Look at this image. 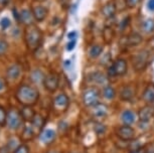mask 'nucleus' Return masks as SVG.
Wrapping results in <instances>:
<instances>
[{
	"instance_id": "obj_1",
	"label": "nucleus",
	"mask_w": 154,
	"mask_h": 153,
	"mask_svg": "<svg viewBox=\"0 0 154 153\" xmlns=\"http://www.w3.org/2000/svg\"><path fill=\"white\" fill-rule=\"evenodd\" d=\"M39 98V93L34 87L29 85L20 86L16 91V99L24 106L34 105Z\"/></svg>"
},
{
	"instance_id": "obj_2",
	"label": "nucleus",
	"mask_w": 154,
	"mask_h": 153,
	"mask_svg": "<svg viewBox=\"0 0 154 153\" xmlns=\"http://www.w3.org/2000/svg\"><path fill=\"white\" fill-rule=\"evenodd\" d=\"M42 39V33L38 29V27H35L33 25L28 26L25 32V41H26L27 47L30 50H35L40 45Z\"/></svg>"
},
{
	"instance_id": "obj_3",
	"label": "nucleus",
	"mask_w": 154,
	"mask_h": 153,
	"mask_svg": "<svg viewBox=\"0 0 154 153\" xmlns=\"http://www.w3.org/2000/svg\"><path fill=\"white\" fill-rule=\"evenodd\" d=\"M100 91L96 87H89L83 93V103L87 107H94L99 103Z\"/></svg>"
},
{
	"instance_id": "obj_4",
	"label": "nucleus",
	"mask_w": 154,
	"mask_h": 153,
	"mask_svg": "<svg viewBox=\"0 0 154 153\" xmlns=\"http://www.w3.org/2000/svg\"><path fill=\"white\" fill-rule=\"evenodd\" d=\"M127 73V63L123 59H119L109 68V77H122Z\"/></svg>"
},
{
	"instance_id": "obj_5",
	"label": "nucleus",
	"mask_w": 154,
	"mask_h": 153,
	"mask_svg": "<svg viewBox=\"0 0 154 153\" xmlns=\"http://www.w3.org/2000/svg\"><path fill=\"white\" fill-rule=\"evenodd\" d=\"M22 117L20 112H18L15 109H11L7 113V120H6V126L11 130L18 129L22 122Z\"/></svg>"
},
{
	"instance_id": "obj_6",
	"label": "nucleus",
	"mask_w": 154,
	"mask_h": 153,
	"mask_svg": "<svg viewBox=\"0 0 154 153\" xmlns=\"http://www.w3.org/2000/svg\"><path fill=\"white\" fill-rule=\"evenodd\" d=\"M148 60H149V53L146 50H141L133 59V67L137 72L143 71L147 67Z\"/></svg>"
},
{
	"instance_id": "obj_7",
	"label": "nucleus",
	"mask_w": 154,
	"mask_h": 153,
	"mask_svg": "<svg viewBox=\"0 0 154 153\" xmlns=\"http://www.w3.org/2000/svg\"><path fill=\"white\" fill-rule=\"evenodd\" d=\"M60 77L57 73H51L43 80V86L48 92H56L59 88Z\"/></svg>"
},
{
	"instance_id": "obj_8",
	"label": "nucleus",
	"mask_w": 154,
	"mask_h": 153,
	"mask_svg": "<svg viewBox=\"0 0 154 153\" xmlns=\"http://www.w3.org/2000/svg\"><path fill=\"white\" fill-rule=\"evenodd\" d=\"M116 134L123 141H131L135 137V131L130 125H123L119 127L116 131Z\"/></svg>"
},
{
	"instance_id": "obj_9",
	"label": "nucleus",
	"mask_w": 154,
	"mask_h": 153,
	"mask_svg": "<svg viewBox=\"0 0 154 153\" xmlns=\"http://www.w3.org/2000/svg\"><path fill=\"white\" fill-rule=\"evenodd\" d=\"M69 99L66 94H60L54 98V107L57 111H66L69 108Z\"/></svg>"
},
{
	"instance_id": "obj_10",
	"label": "nucleus",
	"mask_w": 154,
	"mask_h": 153,
	"mask_svg": "<svg viewBox=\"0 0 154 153\" xmlns=\"http://www.w3.org/2000/svg\"><path fill=\"white\" fill-rule=\"evenodd\" d=\"M153 116H154V106L150 105V104L144 106L143 108H141L138 112L139 120H140L141 122H144V123L150 121V119Z\"/></svg>"
},
{
	"instance_id": "obj_11",
	"label": "nucleus",
	"mask_w": 154,
	"mask_h": 153,
	"mask_svg": "<svg viewBox=\"0 0 154 153\" xmlns=\"http://www.w3.org/2000/svg\"><path fill=\"white\" fill-rule=\"evenodd\" d=\"M39 139L43 144L48 145V144L53 143L54 141V139H56V132H54L53 129L43 130V131L40 132Z\"/></svg>"
},
{
	"instance_id": "obj_12",
	"label": "nucleus",
	"mask_w": 154,
	"mask_h": 153,
	"mask_svg": "<svg viewBox=\"0 0 154 153\" xmlns=\"http://www.w3.org/2000/svg\"><path fill=\"white\" fill-rule=\"evenodd\" d=\"M93 115H94V117L97 118V119H103V118H105L107 115H108V107L106 105H104V104L98 103L97 105L94 106Z\"/></svg>"
},
{
	"instance_id": "obj_13",
	"label": "nucleus",
	"mask_w": 154,
	"mask_h": 153,
	"mask_svg": "<svg viewBox=\"0 0 154 153\" xmlns=\"http://www.w3.org/2000/svg\"><path fill=\"white\" fill-rule=\"evenodd\" d=\"M135 96V88L133 86H125L120 91V98L123 101H131Z\"/></svg>"
},
{
	"instance_id": "obj_14",
	"label": "nucleus",
	"mask_w": 154,
	"mask_h": 153,
	"mask_svg": "<svg viewBox=\"0 0 154 153\" xmlns=\"http://www.w3.org/2000/svg\"><path fill=\"white\" fill-rule=\"evenodd\" d=\"M19 17H20V20L23 24L25 25H30L33 24V21H34V16L31 11H29L28 9H22L21 11L19 12Z\"/></svg>"
},
{
	"instance_id": "obj_15",
	"label": "nucleus",
	"mask_w": 154,
	"mask_h": 153,
	"mask_svg": "<svg viewBox=\"0 0 154 153\" xmlns=\"http://www.w3.org/2000/svg\"><path fill=\"white\" fill-rule=\"evenodd\" d=\"M32 14L36 21H42L48 15V9L45 7L42 6V5H37V6L33 7Z\"/></svg>"
},
{
	"instance_id": "obj_16",
	"label": "nucleus",
	"mask_w": 154,
	"mask_h": 153,
	"mask_svg": "<svg viewBox=\"0 0 154 153\" xmlns=\"http://www.w3.org/2000/svg\"><path fill=\"white\" fill-rule=\"evenodd\" d=\"M142 99L145 103L151 104L154 102V84H149L143 92Z\"/></svg>"
},
{
	"instance_id": "obj_17",
	"label": "nucleus",
	"mask_w": 154,
	"mask_h": 153,
	"mask_svg": "<svg viewBox=\"0 0 154 153\" xmlns=\"http://www.w3.org/2000/svg\"><path fill=\"white\" fill-rule=\"evenodd\" d=\"M45 118L40 115H35L33 118V120L31 121V127L33 128L34 132H42L43 127H45Z\"/></svg>"
},
{
	"instance_id": "obj_18",
	"label": "nucleus",
	"mask_w": 154,
	"mask_h": 153,
	"mask_svg": "<svg viewBox=\"0 0 154 153\" xmlns=\"http://www.w3.org/2000/svg\"><path fill=\"white\" fill-rule=\"evenodd\" d=\"M20 114H21L22 119L24 121H27V122H31L34 116L36 115L34 110L31 108V106H24L20 111Z\"/></svg>"
},
{
	"instance_id": "obj_19",
	"label": "nucleus",
	"mask_w": 154,
	"mask_h": 153,
	"mask_svg": "<svg viewBox=\"0 0 154 153\" xmlns=\"http://www.w3.org/2000/svg\"><path fill=\"white\" fill-rule=\"evenodd\" d=\"M20 73H21V69L18 65H13L11 67L8 68V70L6 72V76L8 79L10 80H15L19 77Z\"/></svg>"
},
{
	"instance_id": "obj_20",
	"label": "nucleus",
	"mask_w": 154,
	"mask_h": 153,
	"mask_svg": "<svg viewBox=\"0 0 154 153\" xmlns=\"http://www.w3.org/2000/svg\"><path fill=\"white\" fill-rule=\"evenodd\" d=\"M102 14L107 18H110L115 14L116 12V5L114 3H107L102 7Z\"/></svg>"
},
{
	"instance_id": "obj_21",
	"label": "nucleus",
	"mask_w": 154,
	"mask_h": 153,
	"mask_svg": "<svg viewBox=\"0 0 154 153\" xmlns=\"http://www.w3.org/2000/svg\"><path fill=\"white\" fill-rule=\"evenodd\" d=\"M122 121L125 125H131V124L134 123L135 121V115L132 111L130 110H126L123 112L122 114Z\"/></svg>"
},
{
	"instance_id": "obj_22",
	"label": "nucleus",
	"mask_w": 154,
	"mask_h": 153,
	"mask_svg": "<svg viewBox=\"0 0 154 153\" xmlns=\"http://www.w3.org/2000/svg\"><path fill=\"white\" fill-rule=\"evenodd\" d=\"M34 135H35V132H34L33 128L31 126H26L24 128V130H23L22 132V135H21V139L23 141H29L31 140L32 138L34 137Z\"/></svg>"
},
{
	"instance_id": "obj_23",
	"label": "nucleus",
	"mask_w": 154,
	"mask_h": 153,
	"mask_svg": "<svg viewBox=\"0 0 154 153\" xmlns=\"http://www.w3.org/2000/svg\"><path fill=\"white\" fill-rule=\"evenodd\" d=\"M126 41H127V44L131 45V47L138 45L139 43H141V41H142V36L139 35L138 33H131L127 37Z\"/></svg>"
},
{
	"instance_id": "obj_24",
	"label": "nucleus",
	"mask_w": 154,
	"mask_h": 153,
	"mask_svg": "<svg viewBox=\"0 0 154 153\" xmlns=\"http://www.w3.org/2000/svg\"><path fill=\"white\" fill-rule=\"evenodd\" d=\"M142 29L145 33H151L154 30V20L152 18H148L142 24Z\"/></svg>"
},
{
	"instance_id": "obj_25",
	"label": "nucleus",
	"mask_w": 154,
	"mask_h": 153,
	"mask_svg": "<svg viewBox=\"0 0 154 153\" xmlns=\"http://www.w3.org/2000/svg\"><path fill=\"white\" fill-rule=\"evenodd\" d=\"M102 51H103V47H102V45H100V44L93 45L89 51L90 57H91L92 59H96V57H98L102 54Z\"/></svg>"
},
{
	"instance_id": "obj_26",
	"label": "nucleus",
	"mask_w": 154,
	"mask_h": 153,
	"mask_svg": "<svg viewBox=\"0 0 154 153\" xmlns=\"http://www.w3.org/2000/svg\"><path fill=\"white\" fill-rule=\"evenodd\" d=\"M20 145H21V143L19 142V140H17L16 138H11L9 140V142H8V144L6 145V147L8 148V150H9L10 153H13Z\"/></svg>"
},
{
	"instance_id": "obj_27",
	"label": "nucleus",
	"mask_w": 154,
	"mask_h": 153,
	"mask_svg": "<svg viewBox=\"0 0 154 153\" xmlns=\"http://www.w3.org/2000/svg\"><path fill=\"white\" fill-rule=\"evenodd\" d=\"M103 95L106 99L112 100V99H114V97L116 96V91L112 88L111 86H106L105 89H104V91H103Z\"/></svg>"
},
{
	"instance_id": "obj_28",
	"label": "nucleus",
	"mask_w": 154,
	"mask_h": 153,
	"mask_svg": "<svg viewBox=\"0 0 154 153\" xmlns=\"http://www.w3.org/2000/svg\"><path fill=\"white\" fill-rule=\"evenodd\" d=\"M93 81H95L96 83L98 84H106L107 83V79L106 77L104 76L103 74L101 73H95L94 75H93Z\"/></svg>"
},
{
	"instance_id": "obj_29",
	"label": "nucleus",
	"mask_w": 154,
	"mask_h": 153,
	"mask_svg": "<svg viewBox=\"0 0 154 153\" xmlns=\"http://www.w3.org/2000/svg\"><path fill=\"white\" fill-rule=\"evenodd\" d=\"M6 120H7V113L4 110V108H2L0 106V127L6 125Z\"/></svg>"
},
{
	"instance_id": "obj_30",
	"label": "nucleus",
	"mask_w": 154,
	"mask_h": 153,
	"mask_svg": "<svg viewBox=\"0 0 154 153\" xmlns=\"http://www.w3.org/2000/svg\"><path fill=\"white\" fill-rule=\"evenodd\" d=\"M8 50V43L3 39H0V56L4 54Z\"/></svg>"
},
{
	"instance_id": "obj_31",
	"label": "nucleus",
	"mask_w": 154,
	"mask_h": 153,
	"mask_svg": "<svg viewBox=\"0 0 154 153\" xmlns=\"http://www.w3.org/2000/svg\"><path fill=\"white\" fill-rule=\"evenodd\" d=\"M10 24H11V22L9 18H7V17H3V18L1 19V21H0V25H1L2 29H7V28L10 26Z\"/></svg>"
},
{
	"instance_id": "obj_32",
	"label": "nucleus",
	"mask_w": 154,
	"mask_h": 153,
	"mask_svg": "<svg viewBox=\"0 0 154 153\" xmlns=\"http://www.w3.org/2000/svg\"><path fill=\"white\" fill-rule=\"evenodd\" d=\"M13 153H29V148L25 144H21Z\"/></svg>"
},
{
	"instance_id": "obj_33",
	"label": "nucleus",
	"mask_w": 154,
	"mask_h": 153,
	"mask_svg": "<svg viewBox=\"0 0 154 153\" xmlns=\"http://www.w3.org/2000/svg\"><path fill=\"white\" fill-rule=\"evenodd\" d=\"M129 22H130V18L129 17H125V18L122 20L121 21V23H120V30L121 31H123L125 28H126L128 26V24H129Z\"/></svg>"
},
{
	"instance_id": "obj_34",
	"label": "nucleus",
	"mask_w": 154,
	"mask_h": 153,
	"mask_svg": "<svg viewBox=\"0 0 154 153\" xmlns=\"http://www.w3.org/2000/svg\"><path fill=\"white\" fill-rule=\"evenodd\" d=\"M140 0H127V5L129 7H135L139 3Z\"/></svg>"
},
{
	"instance_id": "obj_35",
	"label": "nucleus",
	"mask_w": 154,
	"mask_h": 153,
	"mask_svg": "<svg viewBox=\"0 0 154 153\" xmlns=\"http://www.w3.org/2000/svg\"><path fill=\"white\" fill-rule=\"evenodd\" d=\"M75 45V40H72V41H69V42L68 43V45H66V50H74Z\"/></svg>"
},
{
	"instance_id": "obj_36",
	"label": "nucleus",
	"mask_w": 154,
	"mask_h": 153,
	"mask_svg": "<svg viewBox=\"0 0 154 153\" xmlns=\"http://www.w3.org/2000/svg\"><path fill=\"white\" fill-rule=\"evenodd\" d=\"M9 0H0V9H3L4 7H6Z\"/></svg>"
},
{
	"instance_id": "obj_37",
	"label": "nucleus",
	"mask_w": 154,
	"mask_h": 153,
	"mask_svg": "<svg viewBox=\"0 0 154 153\" xmlns=\"http://www.w3.org/2000/svg\"><path fill=\"white\" fill-rule=\"evenodd\" d=\"M130 153H146V149L145 148H138L136 150H133Z\"/></svg>"
},
{
	"instance_id": "obj_38",
	"label": "nucleus",
	"mask_w": 154,
	"mask_h": 153,
	"mask_svg": "<svg viewBox=\"0 0 154 153\" xmlns=\"http://www.w3.org/2000/svg\"><path fill=\"white\" fill-rule=\"evenodd\" d=\"M148 9L150 10H154V0H149V2H148Z\"/></svg>"
},
{
	"instance_id": "obj_39",
	"label": "nucleus",
	"mask_w": 154,
	"mask_h": 153,
	"mask_svg": "<svg viewBox=\"0 0 154 153\" xmlns=\"http://www.w3.org/2000/svg\"><path fill=\"white\" fill-rule=\"evenodd\" d=\"M75 35H77V33H75V31H72V32H69L68 34V37L69 39H72V38H75Z\"/></svg>"
},
{
	"instance_id": "obj_40",
	"label": "nucleus",
	"mask_w": 154,
	"mask_h": 153,
	"mask_svg": "<svg viewBox=\"0 0 154 153\" xmlns=\"http://www.w3.org/2000/svg\"><path fill=\"white\" fill-rule=\"evenodd\" d=\"M4 87H5V84H4V82H3V80L0 79V92H1L2 90H3Z\"/></svg>"
},
{
	"instance_id": "obj_41",
	"label": "nucleus",
	"mask_w": 154,
	"mask_h": 153,
	"mask_svg": "<svg viewBox=\"0 0 154 153\" xmlns=\"http://www.w3.org/2000/svg\"><path fill=\"white\" fill-rule=\"evenodd\" d=\"M46 153H60V152L57 151V150H54V151H48V152H46Z\"/></svg>"
},
{
	"instance_id": "obj_42",
	"label": "nucleus",
	"mask_w": 154,
	"mask_h": 153,
	"mask_svg": "<svg viewBox=\"0 0 154 153\" xmlns=\"http://www.w3.org/2000/svg\"><path fill=\"white\" fill-rule=\"evenodd\" d=\"M38 1H43V0H38Z\"/></svg>"
}]
</instances>
